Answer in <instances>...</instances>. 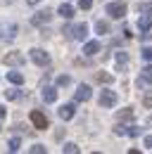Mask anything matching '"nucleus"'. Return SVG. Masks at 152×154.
<instances>
[{
    "mask_svg": "<svg viewBox=\"0 0 152 154\" xmlns=\"http://www.w3.org/2000/svg\"><path fill=\"white\" fill-rule=\"evenodd\" d=\"M114 133H116V135H126V126H116Z\"/></svg>",
    "mask_w": 152,
    "mask_h": 154,
    "instance_id": "7c9ffc66",
    "label": "nucleus"
},
{
    "mask_svg": "<svg viewBox=\"0 0 152 154\" xmlns=\"http://www.w3.org/2000/svg\"><path fill=\"white\" fill-rule=\"evenodd\" d=\"M97 81L100 83H112V76L109 74H97Z\"/></svg>",
    "mask_w": 152,
    "mask_h": 154,
    "instance_id": "bb28decb",
    "label": "nucleus"
},
{
    "mask_svg": "<svg viewBox=\"0 0 152 154\" xmlns=\"http://www.w3.org/2000/svg\"><path fill=\"white\" fill-rule=\"evenodd\" d=\"M5 97L7 100H17V97H21V93L19 90H5Z\"/></svg>",
    "mask_w": 152,
    "mask_h": 154,
    "instance_id": "5701e85b",
    "label": "nucleus"
},
{
    "mask_svg": "<svg viewBox=\"0 0 152 154\" xmlns=\"http://www.w3.org/2000/svg\"><path fill=\"white\" fill-rule=\"evenodd\" d=\"M26 2H29V5H38L40 0H26Z\"/></svg>",
    "mask_w": 152,
    "mask_h": 154,
    "instance_id": "473e14b6",
    "label": "nucleus"
},
{
    "mask_svg": "<svg viewBox=\"0 0 152 154\" xmlns=\"http://www.w3.org/2000/svg\"><path fill=\"white\" fill-rule=\"evenodd\" d=\"M50 17H52V12H50V10H40V12H36V14L31 17V24H36V26L48 24V21H50Z\"/></svg>",
    "mask_w": 152,
    "mask_h": 154,
    "instance_id": "39448f33",
    "label": "nucleus"
},
{
    "mask_svg": "<svg viewBox=\"0 0 152 154\" xmlns=\"http://www.w3.org/2000/svg\"><path fill=\"white\" fill-rule=\"evenodd\" d=\"M116 62H119V64H128V55H126L124 50H119V52H116Z\"/></svg>",
    "mask_w": 152,
    "mask_h": 154,
    "instance_id": "4be33fe9",
    "label": "nucleus"
},
{
    "mask_svg": "<svg viewBox=\"0 0 152 154\" xmlns=\"http://www.w3.org/2000/svg\"><path fill=\"white\" fill-rule=\"evenodd\" d=\"M31 152H33V154H45V147H43V145H33Z\"/></svg>",
    "mask_w": 152,
    "mask_h": 154,
    "instance_id": "c85d7f7f",
    "label": "nucleus"
},
{
    "mask_svg": "<svg viewBox=\"0 0 152 154\" xmlns=\"http://www.w3.org/2000/svg\"><path fill=\"white\" fill-rule=\"evenodd\" d=\"M95 31H97V33H109V24H107V21H97V24H95Z\"/></svg>",
    "mask_w": 152,
    "mask_h": 154,
    "instance_id": "dca6fc26",
    "label": "nucleus"
},
{
    "mask_svg": "<svg viewBox=\"0 0 152 154\" xmlns=\"http://www.w3.org/2000/svg\"><path fill=\"white\" fill-rule=\"evenodd\" d=\"M2 116H5V109H2V107H0V119H2Z\"/></svg>",
    "mask_w": 152,
    "mask_h": 154,
    "instance_id": "72a5a7b5",
    "label": "nucleus"
},
{
    "mask_svg": "<svg viewBox=\"0 0 152 154\" xmlns=\"http://www.w3.org/2000/svg\"><path fill=\"white\" fill-rule=\"evenodd\" d=\"M43 100H45V102H55L57 100V90L52 85H45V88H43Z\"/></svg>",
    "mask_w": 152,
    "mask_h": 154,
    "instance_id": "f8f14e48",
    "label": "nucleus"
},
{
    "mask_svg": "<svg viewBox=\"0 0 152 154\" xmlns=\"http://www.w3.org/2000/svg\"><path fill=\"white\" fill-rule=\"evenodd\" d=\"M97 52H100V43H97V40H90V43L83 45V55L93 57V55H97Z\"/></svg>",
    "mask_w": 152,
    "mask_h": 154,
    "instance_id": "1a4fd4ad",
    "label": "nucleus"
},
{
    "mask_svg": "<svg viewBox=\"0 0 152 154\" xmlns=\"http://www.w3.org/2000/svg\"><path fill=\"white\" fill-rule=\"evenodd\" d=\"M31 123L36 126L38 131H43V128H48V116L43 114V112H38V109H33L31 112Z\"/></svg>",
    "mask_w": 152,
    "mask_h": 154,
    "instance_id": "7ed1b4c3",
    "label": "nucleus"
},
{
    "mask_svg": "<svg viewBox=\"0 0 152 154\" xmlns=\"http://www.w3.org/2000/svg\"><path fill=\"white\" fill-rule=\"evenodd\" d=\"M31 59L36 62L38 66H45V64H50V55H48L45 50H40V48H33V50H31Z\"/></svg>",
    "mask_w": 152,
    "mask_h": 154,
    "instance_id": "f03ea898",
    "label": "nucleus"
},
{
    "mask_svg": "<svg viewBox=\"0 0 152 154\" xmlns=\"http://www.w3.org/2000/svg\"><path fill=\"white\" fill-rule=\"evenodd\" d=\"M7 81L14 83V85H21V83H24V74H19V71H7Z\"/></svg>",
    "mask_w": 152,
    "mask_h": 154,
    "instance_id": "4468645a",
    "label": "nucleus"
},
{
    "mask_svg": "<svg viewBox=\"0 0 152 154\" xmlns=\"http://www.w3.org/2000/svg\"><path fill=\"white\" fill-rule=\"evenodd\" d=\"M69 33H71V38L83 40L86 36H88V26H86V24H76L74 29H69Z\"/></svg>",
    "mask_w": 152,
    "mask_h": 154,
    "instance_id": "0eeeda50",
    "label": "nucleus"
},
{
    "mask_svg": "<svg viewBox=\"0 0 152 154\" xmlns=\"http://www.w3.org/2000/svg\"><path fill=\"white\" fill-rule=\"evenodd\" d=\"M140 52H143V59H147V62H152V48H143Z\"/></svg>",
    "mask_w": 152,
    "mask_h": 154,
    "instance_id": "a878e982",
    "label": "nucleus"
},
{
    "mask_svg": "<svg viewBox=\"0 0 152 154\" xmlns=\"http://www.w3.org/2000/svg\"><path fill=\"white\" fill-rule=\"evenodd\" d=\"M5 64H10V66H17V64H24V55L21 52H7L5 57H2Z\"/></svg>",
    "mask_w": 152,
    "mask_h": 154,
    "instance_id": "423d86ee",
    "label": "nucleus"
},
{
    "mask_svg": "<svg viewBox=\"0 0 152 154\" xmlns=\"http://www.w3.org/2000/svg\"><path fill=\"white\" fill-rule=\"evenodd\" d=\"M116 119H119V121H131V119H133V112H131V109L119 112V114H116Z\"/></svg>",
    "mask_w": 152,
    "mask_h": 154,
    "instance_id": "a211bd4d",
    "label": "nucleus"
},
{
    "mask_svg": "<svg viewBox=\"0 0 152 154\" xmlns=\"http://www.w3.org/2000/svg\"><path fill=\"white\" fill-rule=\"evenodd\" d=\"M138 12H145V14L152 17V5L150 2H140V5H138Z\"/></svg>",
    "mask_w": 152,
    "mask_h": 154,
    "instance_id": "aec40b11",
    "label": "nucleus"
},
{
    "mask_svg": "<svg viewBox=\"0 0 152 154\" xmlns=\"http://www.w3.org/2000/svg\"><path fill=\"white\" fill-rule=\"evenodd\" d=\"M62 152H67V154H78V152H81V149H78V147H76L74 142H67V145H64V147H62Z\"/></svg>",
    "mask_w": 152,
    "mask_h": 154,
    "instance_id": "f3484780",
    "label": "nucleus"
},
{
    "mask_svg": "<svg viewBox=\"0 0 152 154\" xmlns=\"http://www.w3.org/2000/svg\"><path fill=\"white\" fill-rule=\"evenodd\" d=\"M145 147H152V135H147V137H145Z\"/></svg>",
    "mask_w": 152,
    "mask_h": 154,
    "instance_id": "2f4dec72",
    "label": "nucleus"
},
{
    "mask_svg": "<svg viewBox=\"0 0 152 154\" xmlns=\"http://www.w3.org/2000/svg\"><path fill=\"white\" fill-rule=\"evenodd\" d=\"M150 26H152V17L150 14H143V17L138 19V29H140V31H150Z\"/></svg>",
    "mask_w": 152,
    "mask_h": 154,
    "instance_id": "ddd939ff",
    "label": "nucleus"
},
{
    "mask_svg": "<svg viewBox=\"0 0 152 154\" xmlns=\"http://www.w3.org/2000/svg\"><path fill=\"white\" fill-rule=\"evenodd\" d=\"M126 135L135 137V135H140V128H138V126H128V128H126Z\"/></svg>",
    "mask_w": 152,
    "mask_h": 154,
    "instance_id": "b1692460",
    "label": "nucleus"
},
{
    "mask_svg": "<svg viewBox=\"0 0 152 154\" xmlns=\"http://www.w3.org/2000/svg\"><path fill=\"white\" fill-rule=\"evenodd\" d=\"M143 104L150 109L152 107V88H147V93H145V97H143Z\"/></svg>",
    "mask_w": 152,
    "mask_h": 154,
    "instance_id": "412c9836",
    "label": "nucleus"
},
{
    "mask_svg": "<svg viewBox=\"0 0 152 154\" xmlns=\"http://www.w3.org/2000/svg\"><path fill=\"white\" fill-rule=\"evenodd\" d=\"M143 76H145V78H150V81H152V64H147V66L143 69Z\"/></svg>",
    "mask_w": 152,
    "mask_h": 154,
    "instance_id": "c756f323",
    "label": "nucleus"
},
{
    "mask_svg": "<svg viewBox=\"0 0 152 154\" xmlns=\"http://www.w3.org/2000/svg\"><path fill=\"white\" fill-rule=\"evenodd\" d=\"M19 147H21V140H19V137H12V140L7 142V149H10V152H19Z\"/></svg>",
    "mask_w": 152,
    "mask_h": 154,
    "instance_id": "2eb2a0df",
    "label": "nucleus"
},
{
    "mask_svg": "<svg viewBox=\"0 0 152 154\" xmlns=\"http://www.w3.org/2000/svg\"><path fill=\"white\" fill-rule=\"evenodd\" d=\"M57 114H59L62 121H69V119L74 116V104H64V107H59V109H57Z\"/></svg>",
    "mask_w": 152,
    "mask_h": 154,
    "instance_id": "9d476101",
    "label": "nucleus"
},
{
    "mask_svg": "<svg viewBox=\"0 0 152 154\" xmlns=\"http://www.w3.org/2000/svg\"><path fill=\"white\" fill-rule=\"evenodd\" d=\"M150 126H152V116H150Z\"/></svg>",
    "mask_w": 152,
    "mask_h": 154,
    "instance_id": "f704fd0d",
    "label": "nucleus"
},
{
    "mask_svg": "<svg viewBox=\"0 0 152 154\" xmlns=\"http://www.w3.org/2000/svg\"><path fill=\"white\" fill-rule=\"evenodd\" d=\"M90 5H93V0H78V7H81V10H88Z\"/></svg>",
    "mask_w": 152,
    "mask_h": 154,
    "instance_id": "cd10ccee",
    "label": "nucleus"
},
{
    "mask_svg": "<svg viewBox=\"0 0 152 154\" xmlns=\"http://www.w3.org/2000/svg\"><path fill=\"white\" fill-rule=\"evenodd\" d=\"M69 83H71V78H69V76H64V74L57 76V85H69Z\"/></svg>",
    "mask_w": 152,
    "mask_h": 154,
    "instance_id": "393cba45",
    "label": "nucleus"
},
{
    "mask_svg": "<svg viewBox=\"0 0 152 154\" xmlns=\"http://www.w3.org/2000/svg\"><path fill=\"white\" fill-rule=\"evenodd\" d=\"M57 12H59V17H64V19H71V17H74V7H71V5H67V2H62Z\"/></svg>",
    "mask_w": 152,
    "mask_h": 154,
    "instance_id": "9b49d317",
    "label": "nucleus"
},
{
    "mask_svg": "<svg viewBox=\"0 0 152 154\" xmlns=\"http://www.w3.org/2000/svg\"><path fill=\"white\" fill-rule=\"evenodd\" d=\"M116 104V93L114 90H102L100 93V107H114Z\"/></svg>",
    "mask_w": 152,
    "mask_h": 154,
    "instance_id": "20e7f679",
    "label": "nucleus"
},
{
    "mask_svg": "<svg viewBox=\"0 0 152 154\" xmlns=\"http://www.w3.org/2000/svg\"><path fill=\"white\" fill-rule=\"evenodd\" d=\"M138 88H145V90H147V88H152V81L145 78V76H140L138 78Z\"/></svg>",
    "mask_w": 152,
    "mask_h": 154,
    "instance_id": "6ab92c4d",
    "label": "nucleus"
},
{
    "mask_svg": "<svg viewBox=\"0 0 152 154\" xmlns=\"http://www.w3.org/2000/svg\"><path fill=\"white\" fill-rule=\"evenodd\" d=\"M74 100H76V102H86V100H90V88H88V85H78Z\"/></svg>",
    "mask_w": 152,
    "mask_h": 154,
    "instance_id": "6e6552de",
    "label": "nucleus"
},
{
    "mask_svg": "<svg viewBox=\"0 0 152 154\" xmlns=\"http://www.w3.org/2000/svg\"><path fill=\"white\" fill-rule=\"evenodd\" d=\"M126 10H128L126 2H109L105 12H107L112 19H124V17H126Z\"/></svg>",
    "mask_w": 152,
    "mask_h": 154,
    "instance_id": "f257e3e1",
    "label": "nucleus"
}]
</instances>
